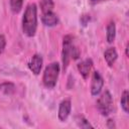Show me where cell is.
Segmentation results:
<instances>
[{
	"instance_id": "cell-1",
	"label": "cell",
	"mask_w": 129,
	"mask_h": 129,
	"mask_svg": "<svg viewBox=\"0 0 129 129\" xmlns=\"http://www.w3.org/2000/svg\"><path fill=\"white\" fill-rule=\"evenodd\" d=\"M37 28V8L34 3L29 4L23 14L22 18V29L23 32L31 37L35 34Z\"/></svg>"
},
{
	"instance_id": "cell-2",
	"label": "cell",
	"mask_w": 129,
	"mask_h": 129,
	"mask_svg": "<svg viewBox=\"0 0 129 129\" xmlns=\"http://www.w3.org/2000/svg\"><path fill=\"white\" fill-rule=\"evenodd\" d=\"M80 55L79 49L74 45L73 41V36L72 35H66L63 37L62 41V63H63V69L66 70L70 60L78 58Z\"/></svg>"
},
{
	"instance_id": "cell-3",
	"label": "cell",
	"mask_w": 129,
	"mask_h": 129,
	"mask_svg": "<svg viewBox=\"0 0 129 129\" xmlns=\"http://www.w3.org/2000/svg\"><path fill=\"white\" fill-rule=\"evenodd\" d=\"M58 74H59V64L57 62L49 63L45 68L43 73V77H42L43 85L48 89L53 88L57 82Z\"/></svg>"
},
{
	"instance_id": "cell-4",
	"label": "cell",
	"mask_w": 129,
	"mask_h": 129,
	"mask_svg": "<svg viewBox=\"0 0 129 129\" xmlns=\"http://www.w3.org/2000/svg\"><path fill=\"white\" fill-rule=\"evenodd\" d=\"M97 108L104 116H108L113 111V99L109 91H105L97 101Z\"/></svg>"
},
{
	"instance_id": "cell-5",
	"label": "cell",
	"mask_w": 129,
	"mask_h": 129,
	"mask_svg": "<svg viewBox=\"0 0 129 129\" xmlns=\"http://www.w3.org/2000/svg\"><path fill=\"white\" fill-rule=\"evenodd\" d=\"M104 86V80L99 72H94L92 77V84H91V93L93 96H97L102 91Z\"/></svg>"
},
{
	"instance_id": "cell-6",
	"label": "cell",
	"mask_w": 129,
	"mask_h": 129,
	"mask_svg": "<svg viewBox=\"0 0 129 129\" xmlns=\"http://www.w3.org/2000/svg\"><path fill=\"white\" fill-rule=\"evenodd\" d=\"M28 67L34 75H38L40 73V70H41V67H42V57H41V55L34 54L31 57L30 61L28 62Z\"/></svg>"
},
{
	"instance_id": "cell-7",
	"label": "cell",
	"mask_w": 129,
	"mask_h": 129,
	"mask_svg": "<svg viewBox=\"0 0 129 129\" xmlns=\"http://www.w3.org/2000/svg\"><path fill=\"white\" fill-rule=\"evenodd\" d=\"M92 67H93V61H92L91 58H87V59L81 61L78 64V70H79L80 74L82 75V77L85 80L88 79V77L90 75V72L92 70Z\"/></svg>"
},
{
	"instance_id": "cell-8",
	"label": "cell",
	"mask_w": 129,
	"mask_h": 129,
	"mask_svg": "<svg viewBox=\"0 0 129 129\" xmlns=\"http://www.w3.org/2000/svg\"><path fill=\"white\" fill-rule=\"evenodd\" d=\"M71 109H72V105L71 102L69 100H64L59 104V108H58V118L60 121H66L67 118L69 117L70 113H71Z\"/></svg>"
},
{
	"instance_id": "cell-9",
	"label": "cell",
	"mask_w": 129,
	"mask_h": 129,
	"mask_svg": "<svg viewBox=\"0 0 129 129\" xmlns=\"http://www.w3.org/2000/svg\"><path fill=\"white\" fill-rule=\"evenodd\" d=\"M41 21L46 26H54L58 23V18L55 13H53L52 11H49V12L42 13Z\"/></svg>"
},
{
	"instance_id": "cell-10",
	"label": "cell",
	"mask_w": 129,
	"mask_h": 129,
	"mask_svg": "<svg viewBox=\"0 0 129 129\" xmlns=\"http://www.w3.org/2000/svg\"><path fill=\"white\" fill-rule=\"evenodd\" d=\"M104 57H105V60L107 61L108 66L112 67L114 64V62L116 61L117 57H118V53H117V51H116V49L114 47H110V48L105 50Z\"/></svg>"
},
{
	"instance_id": "cell-11",
	"label": "cell",
	"mask_w": 129,
	"mask_h": 129,
	"mask_svg": "<svg viewBox=\"0 0 129 129\" xmlns=\"http://www.w3.org/2000/svg\"><path fill=\"white\" fill-rule=\"evenodd\" d=\"M116 35V26L114 22H110L107 25V41L109 43H112L115 39Z\"/></svg>"
},
{
	"instance_id": "cell-12",
	"label": "cell",
	"mask_w": 129,
	"mask_h": 129,
	"mask_svg": "<svg viewBox=\"0 0 129 129\" xmlns=\"http://www.w3.org/2000/svg\"><path fill=\"white\" fill-rule=\"evenodd\" d=\"M39 5H40V8H41L42 13L52 11L53 10V7H54L53 0H40Z\"/></svg>"
},
{
	"instance_id": "cell-13",
	"label": "cell",
	"mask_w": 129,
	"mask_h": 129,
	"mask_svg": "<svg viewBox=\"0 0 129 129\" xmlns=\"http://www.w3.org/2000/svg\"><path fill=\"white\" fill-rule=\"evenodd\" d=\"M14 85L11 83H4L2 85H0V92L5 94V95H10L14 92Z\"/></svg>"
},
{
	"instance_id": "cell-14",
	"label": "cell",
	"mask_w": 129,
	"mask_h": 129,
	"mask_svg": "<svg viewBox=\"0 0 129 129\" xmlns=\"http://www.w3.org/2000/svg\"><path fill=\"white\" fill-rule=\"evenodd\" d=\"M22 4H23V0H10L11 10H12L14 13H18V12L21 10Z\"/></svg>"
},
{
	"instance_id": "cell-15",
	"label": "cell",
	"mask_w": 129,
	"mask_h": 129,
	"mask_svg": "<svg viewBox=\"0 0 129 129\" xmlns=\"http://www.w3.org/2000/svg\"><path fill=\"white\" fill-rule=\"evenodd\" d=\"M128 92L127 91H124L123 92V95L121 97V107L122 109L124 110L125 113H128Z\"/></svg>"
},
{
	"instance_id": "cell-16",
	"label": "cell",
	"mask_w": 129,
	"mask_h": 129,
	"mask_svg": "<svg viewBox=\"0 0 129 129\" xmlns=\"http://www.w3.org/2000/svg\"><path fill=\"white\" fill-rule=\"evenodd\" d=\"M5 45H6V40H5V37L3 35H0V54L3 52L4 48H5Z\"/></svg>"
},
{
	"instance_id": "cell-17",
	"label": "cell",
	"mask_w": 129,
	"mask_h": 129,
	"mask_svg": "<svg viewBox=\"0 0 129 129\" xmlns=\"http://www.w3.org/2000/svg\"><path fill=\"white\" fill-rule=\"evenodd\" d=\"M80 126L83 127V128H89V127H92V126L90 125V123H89L86 119H84V118H83L82 121L80 122Z\"/></svg>"
},
{
	"instance_id": "cell-18",
	"label": "cell",
	"mask_w": 129,
	"mask_h": 129,
	"mask_svg": "<svg viewBox=\"0 0 129 129\" xmlns=\"http://www.w3.org/2000/svg\"><path fill=\"white\" fill-rule=\"evenodd\" d=\"M103 1H107V0H89V2L91 3V4H97V3H101V2H103Z\"/></svg>"
}]
</instances>
